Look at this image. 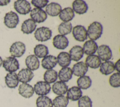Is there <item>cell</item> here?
Wrapping results in <instances>:
<instances>
[{
	"mask_svg": "<svg viewBox=\"0 0 120 107\" xmlns=\"http://www.w3.org/2000/svg\"><path fill=\"white\" fill-rule=\"evenodd\" d=\"M72 34L74 39L79 41L82 42L87 39V30L84 26L77 25L74 27Z\"/></svg>",
	"mask_w": 120,
	"mask_h": 107,
	"instance_id": "52a82bcc",
	"label": "cell"
},
{
	"mask_svg": "<svg viewBox=\"0 0 120 107\" xmlns=\"http://www.w3.org/2000/svg\"><path fill=\"white\" fill-rule=\"evenodd\" d=\"M37 107H52V99L46 96H40L36 100Z\"/></svg>",
	"mask_w": 120,
	"mask_h": 107,
	"instance_id": "d6a6232c",
	"label": "cell"
},
{
	"mask_svg": "<svg viewBox=\"0 0 120 107\" xmlns=\"http://www.w3.org/2000/svg\"><path fill=\"white\" fill-rule=\"evenodd\" d=\"M18 92L22 97L25 98H30L33 95L34 91L31 85L27 83H22L19 86Z\"/></svg>",
	"mask_w": 120,
	"mask_h": 107,
	"instance_id": "7c38bea8",
	"label": "cell"
},
{
	"mask_svg": "<svg viewBox=\"0 0 120 107\" xmlns=\"http://www.w3.org/2000/svg\"><path fill=\"white\" fill-rule=\"evenodd\" d=\"M25 45L21 41H16L10 46L9 52L11 56L14 58H20L25 53Z\"/></svg>",
	"mask_w": 120,
	"mask_h": 107,
	"instance_id": "277c9868",
	"label": "cell"
},
{
	"mask_svg": "<svg viewBox=\"0 0 120 107\" xmlns=\"http://www.w3.org/2000/svg\"><path fill=\"white\" fill-rule=\"evenodd\" d=\"M73 75L72 70L69 67H62L59 72L58 76L60 81L63 82H68L71 79Z\"/></svg>",
	"mask_w": 120,
	"mask_h": 107,
	"instance_id": "4316f807",
	"label": "cell"
},
{
	"mask_svg": "<svg viewBox=\"0 0 120 107\" xmlns=\"http://www.w3.org/2000/svg\"><path fill=\"white\" fill-rule=\"evenodd\" d=\"M120 59H119L115 63V65H114V67H115V69H116L118 72L119 73L120 72Z\"/></svg>",
	"mask_w": 120,
	"mask_h": 107,
	"instance_id": "ab89813d",
	"label": "cell"
},
{
	"mask_svg": "<svg viewBox=\"0 0 120 107\" xmlns=\"http://www.w3.org/2000/svg\"><path fill=\"white\" fill-rule=\"evenodd\" d=\"M68 39L64 35L58 34L55 35L52 39L53 46L59 49H64L68 46Z\"/></svg>",
	"mask_w": 120,
	"mask_h": 107,
	"instance_id": "8fae6325",
	"label": "cell"
},
{
	"mask_svg": "<svg viewBox=\"0 0 120 107\" xmlns=\"http://www.w3.org/2000/svg\"><path fill=\"white\" fill-rule=\"evenodd\" d=\"M17 75L19 82L22 83H27L30 82L34 76L32 71L28 68L22 69Z\"/></svg>",
	"mask_w": 120,
	"mask_h": 107,
	"instance_id": "9a60e30c",
	"label": "cell"
},
{
	"mask_svg": "<svg viewBox=\"0 0 120 107\" xmlns=\"http://www.w3.org/2000/svg\"><path fill=\"white\" fill-rule=\"evenodd\" d=\"M49 2V0H32L31 1V4L36 8H42L46 6L48 3Z\"/></svg>",
	"mask_w": 120,
	"mask_h": 107,
	"instance_id": "74e56055",
	"label": "cell"
},
{
	"mask_svg": "<svg viewBox=\"0 0 120 107\" xmlns=\"http://www.w3.org/2000/svg\"><path fill=\"white\" fill-rule=\"evenodd\" d=\"M3 67L7 71L10 72H15L19 69V64L18 60L15 58L8 57L3 61Z\"/></svg>",
	"mask_w": 120,
	"mask_h": 107,
	"instance_id": "8992f818",
	"label": "cell"
},
{
	"mask_svg": "<svg viewBox=\"0 0 120 107\" xmlns=\"http://www.w3.org/2000/svg\"><path fill=\"white\" fill-rule=\"evenodd\" d=\"M52 34V30L48 27L42 26L37 28L34 33L35 39L41 42H44L50 40Z\"/></svg>",
	"mask_w": 120,
	"mask_h": 107,
	"instance_id": "7a4b0ae2",
	"label": "cell"
},
{
	"mask_svg": "<svg viewBox=\"0 0 120 107\" xmlns=\"http://www.w3.org/2000/svg\"><path fill=\"white\" fill-rule=\"evenodd\" d=\"M2 64H3V60L1 57L0 56V67L2 66Z\"/></svg>",
	"mask_w": 120,
	"mask_h": 107,
	"instance_id": "60d3db41",
	"label": "cell"
},
{
	"mask_svg": "<svg viewBox=\"0 0 120 107\" xmlns=\"http://www.w3.org/2000/svg\"><path fill=\"white\" fill-rule=\"evenodd\" d=\"M75 17V13L73 9L70 7L65 8L62 9L59 14V18L63 22L71 21Z\"/></svg>",
	"mask_w": 120,
	"mask_h": 107,
	"instance_id": "484cf974",
	"label": "cell"
},
{
	"mask_svg": "<svg viewBox=\"0 0 120 107\" xmlns=\"http://www.w3.org/2000/svg\"><path fill=\"white\" fill-rule=\"evenodd\" d=\"M25 64L28 69L31 71H35L39 67V61L36 56L30 55L26 57Z\"/></svg>",
	"mask_w": 120,
	"mask_h": 107,
	"instance_id": "cb8c5ba5",
	"label": "cell"
},
{
	"mask_svg": "<svg viewBox=\"0 0 120 107\" xmlns=\"http://www.w3.org/2000/svg\"><path fill=\"white\" fill-rule=\"evenodd\" d=\"M30 16L34 21L38 23L44 22L47 18V15L43 9L39 8H34L30 11Z\"/></svg>",
	"mask_w": 120,
	"mask_h": 107,
	"instance_id": "9c48e42d",
	"label": "cell"
},
{
	"mask_svg": "<svg viewBox=\"0 0 120 107\" xmlns=\"http://www.w3.org/2000/svg\"><path fill=\"white\" fill-rule=\"evenodd\" d=\"M37 27V24L35 21L30 18L23 21L21 25V31L25 34H30L33 33Z\"/></svg>",
	"mask_w": 120,
	"mask_h": 107,
	"instance_id": "ac0fdd59",
	"label": "cell"
},
{
	"mask_svg": "<svg viewBox=\"0 0 120 107\" xmlns=\"http://www.w3.org/2000/svg\"><path fill=\"white\" fill-rule=\"evenodd\" d=\"M98 48L97 43L94 41L88 40L85 42L83 45V51L87 55H93L96 53Z\"/></svg>",
	"mask_w": 120,
	"mask_h": 107,
	"instance_id": "44dd1931",
	"label": "cell"
},
{
	"mask_svg": "<svg viewBox=\"0 0 120 107\" xmlns=\"http://www.w3.org/2000/svg\"><path fill=\"white\" fill-rule=\"evenodd\" d=\"M103 26L98 22L94 21L90 25L87 30V36L92 41H96L99 39L103 33Z\"/></svg>",
	"mask_w": 120,
	"mask_h": 107,
	"instance_id": "6da1fadb",
	"label": "cell"
},
{
	"mask_svg": "<svg viewBox=\"0 0 120 107\" xmlns=\"http://www.w3.org/2000/svg\"><path fill=\"white\" fill-rule=\"evenodd\" d=\"M82 95V92L81 89L77 86H73L67 92V97L68 99L72 101L78 100Z\"/></svg>",
	"mask_w": 120,
	"mask_h": 107,
	"instance_id": "7402d4cb",
	"label": "cell"
},
{
	"mask_svg": "<svg viewBox=\"0 0 120 107\" xmlns=\"http://www.w3.org/2000/svg\"><path fill=\"white\" fill-rule=\"evenodd\" d=\"M85 63L91 68L97 69L100 66L101 64V60L97 55L93 54L89 55L86 57Z\"/></svg>",
	"mask_w": 120,
	"mask_h": 107,
	"instance_id": "d4e9b609",
	"label": "cell"
},
{
	"mask_svg": "<svg viewBox=\"0 0 120 107\" xmlns=\"http://www.w3.org/2000/svg\"><path fill=\"white\" fill-rule=\"evenodd\" d=\"M61 10V6L60 4L52 2L46 5L45 12L50 16H56L60 14Z\"/></svg>",
	"mask_w": 120,
	"mask_h": 107,
	"instance_id": "d6986e66",
	"label": "cell"
},
{
	"mask_svg": "<svg viewBox=\"0 0 120 107\" xmlns=\"http://www.w3.org/2000/svg\"><path fill=\"white\" fill-rule=\"evenodd\" d=\"M98 56L102 61H109L112 57V52L109 46L103 44L98 47Z\"/></svg>",
	"mask_w": 120,
	"mask_h": 107,
	"instance_id": "30bf717a",
	"label": "cell"
},
{
	"mask_svg": "<svg viewBox=\"0 0 120 107\" xmlns=\"http://www.w3.org/2000/svg\"><path fill=\"white\" fill-rule=\"evenodd\" d=\"M10 2V0H0V6H3L7 5L8 3H9Z\"/></svg>",
	"mask_w": 120,
	"mask_h": 107,
	"instance_id": "f35d334b",
	"label": "cell"
},
{
	"mask_svg": "<svg viewBox=\"0 0 120 107\" xmlns=\"http://www.w3.org/2000/svg\"><path fill=\"white\" fill-rule=\"evenodd\" d=\"M72 9L76 14L82 15L87 12L88 6L83 0H75L72 3Z\"/></svg>",
	"mask_w": 120,
	"mask_h": 107,
	"instance_id": "4fadbf2b",
	"label": "cell"
},
{
	"mask_svg": "<svg viewBox=\"0 0 120 107\" xmlns=\"http://www.w3.org/2000/svg\"><path fill=\"white\" fill-rule=\"evenodd\" d=\"M110 85L113 88H118L120 86V74L117 72L112 74L109 79Z\"/></svg>",
	"mask_w": 120,
	"mask_h": 107,
	"instance_id": "d590c367",
	"label": "cell"
},
{
	"mask_svg": "<svg viewBox=\"0 0 120 107\" xmlns=\"http://www.w3.org/2000/svg\"><path fill=\"white\" fill-rule=\"evenodd\" d=\"M72 70L75 76L80 77L85 75L88 70V66L84 62L80 61L74 65Z\"/></svg>",
	"mask_w": 120,
	"mask_h": 107,
	"instance_id": "5bb4252c",
	"label": "cell"
},
{
	"mask_svg": "<svg viewBox=\"0 0 120 107\" xmlns=\"http://www.w3.org/2000/svg\"><path fill=\"white\" fill-rule=\"evenodd\" d=\"M14 8L16 11L21 15H26L31 11L30 4L25 0H18L15 1Z\"/></svg>",
	"mask_w": 120,
	"mask_h": 107,
	"instance_id": "5b68a950",
	"label": "cell"
},
{
	"mask_svg": "<svg viewBox=\"0 0 120 107\" xmlns=\"http://www.w3.org/2000/svg\"><path fill=\"white\" fill-rule=\"evenodd\" d=\"M5 81L7 86L12 89L16 88L19 83L17 75L15 72L8 73L5 77Z\"/></svg>",
	"mask_w": 120,
	"mask_h": 107,
	"instance_id": "ffe728a7",
	"label": "cell"
},
{
	"mask_svg": "<svg viewBox=\"0 0 120 107\" xmlns=\"http://www.w3.org/2000/svg\"><path fill=\"white\" fill-rule=\"evenodd\" d=\"M51 85L45 81H38L34 86V91L39 96H45L51 91Z\"/></svg>",
	"mask_w": 120,
	"mask_h": 107,
	"instance_id": "ba28073f",
	"label": "cell"
},
{
	"mask_svg": "<svg viewBox=\"0 0 120 107\" xmlns=\"http://www.w3.org/2000/svg\"><path fill=\"white\" fill-rule=\"evenodd\" d=\"M35 56L38 58H44L49 53L47 47L44 44H39L36 45L34 48Z\"/></svg>",
	"mask_w": 120,
	"mask_h": 107,
	"instance_id": "4dcf8cb0",
	"label": "cell"
},
{
	"mask_svg": "<svg viewBox=\"0 0 120 107\" xmlns=\"http://www.w3.org/2000/svg\"><path fill=\"white\" fill-rule=\"evenodd\" d=\"M19 22L18 15L14 11H10L5 14L4 17V23L8 28H15L16 27Z\"/></svg>",
	"mask_w": 120,
	"mask_h": 107,
	"instance_id": "3957f363",
	"label": "cell"
},
{
	"mask_svg": "<svg viewBox=\"0 0 120 107\" xmlns=\"http://www.w3.org/2000/svg\"><path fill=\"white\" fill-rule=\"evenodd\" d=\"M57 60L60 66L65 67L70 65L71 60L68 52L62 51L60 52L57 56Z\"/></svg>",
	"mask_w": 120,
	"mask_h": 107,
	"instance_id": "83f0119b",
	"label": "cell"
},
{
	"mask_svg": "<svg viewBox=\"0 0 120 107\" xmlns=\"http://www.w3.org/2000/svg\"><path fill=\"white\" fill-rule=\"evenodd\" d=\"M68 54L71 60L77 62L82 58L84 53L81 46L75 45L69 50Z\"/></svg>",
	"mask_w": 120,
	"mask_h": 107,
	"instance_id": "2e32d148",
	"label": "cell"
},
{
	"mask_svg": "<svg viewBox=\"0 0 120 107\" xmlns=\"http://www.w3.org/2000/svg\"><path fill=\"white\" fill-rule=\"evenodd\" d=\"M52 88L54 94L57 95H63L67 93L68 90V86L64 82L57 81L53 84Z\"/></svg>",
	"mask_w": 120,
	"mask_h": 107,
	"instance_id": "603a6c76",
	"label": "cell"
},
{
	"mask_svg": "<svg viewBox=\"0 0 120 107\" xmlns=\"http://www.w3.org/2000/svg\"><path fill=\"white\" fill-rule=\"evenodd\" d=\"M99 67L100 73L105 75L112 74L115 70L114 64L111 61H106L102 63Z\"/></svg>",
	"mask_w": 120,
	"mask_h": 107,
	"instance_id": "f1b7e54d",
	"label": "cell"
},
{
	"mask_svg": "<svg viewBox=\"0 0 120 107\" xmlns=\"http://www.w3.org/2000/svg\"><path fill=\"white\" fill-rule=\"evenodd\" d=\"M58 78V73L54 69H49L46 70L44 74V79L45 82L49 84L55 82Z\"/></svg>",
	"mask_w": 120,
	"mask_h": 107,
	"instance_id": "1f68e13d",
	"label": "cell"
},
{
	"mask_svg": "<svg viewBox=\"0 0 120 107\" xmlns=\"http://www.w3.org/2000/svg\"><path fill=\"white\" fill-rule=\"evenodd\" d=\"M92 83V81L90 76L83 75L80 76L77 80V84L80 89L86 90L89 88Z\"/></svg>",
	"mask_w": 120,
	"mask_h": 107,
	"instance_id": "f546056e",
	"label": "cell"
},
{
	"mask_svg": "<svg viewBox=\"0 0 120 107\" xmlns=\"http://www.w3.org/2000/svg\"><path fill=\"white\" fill-rule=\"evenodd\" d=\"M57 64V58L53 55H50L45 56L41 61L42 66L45 69H52Z\"/></svg>",
	"mask_w": 120,
	"mask_h": 107,
	"instance_id": "e0dca14e",
	"label": "cell"
},
{
	"mask_svg": "<svg viewBox=\"0 0 120 107\" xmlns=\"http://www.w3.org/2000/svg\"><path fill=\"white\" fill-rule=\"evenodd\" d=\"M92 102L88 96H82L78 100V107H92Z\"/></svg>",
	"mask_w": 120,
	"mask_h": 107,
	"instance_id": "8d00e7d4",
	"label": "cell"
},
{
	"mask_svg": "<svg viewBox=\"0 0 120 107\" xmlns=\"http://www.w3.org/2000/svg\"><path fill=\"white\" fill-rule=\"evenodd\" d=\"M52 102L54 107H67L69 100L64 95H58L53 99Z\"/></svg>",
	"mask_w": 120,
	"mask_h": 107,
	"instance_id": "836d02e7",
	"label": "cell"
},
{
	"mask_svg": "<svg viewBox=\"0 0 120 107\" xmlns=\"http://www.w3.org/2000/svg\"><path fill=\"white\" fill-rule=\"evenodd\" d=\"M59 33L62 35H66L71 33L72 30V24L70 22H62L58 26Z\"/></svg>",
	"mask_w": 120,
	"mask_h": 107,
	"instance_id": "e575fe53",
	"label": "cell"
}]
</instances>
